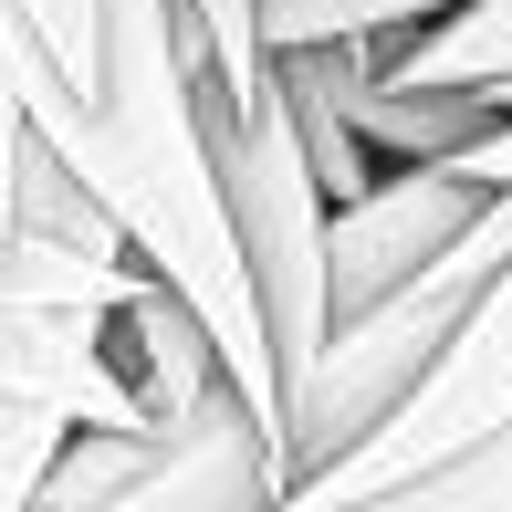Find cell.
<instances>
[{
  "label": "cell",
  "mask_w": 512,
  "mask_h": 512,
  "mask_svg": "<svg viewBox=\"0 0 512 512\" xmlns=\"http://www.w3.org/2000/svg\"><path fill=\"white\" fill-rule=\"evenodd\" d=\"M481 199H492V178H471L460 157H387L356 199L324 209V324L377 304L418 262H439L481 220Z\"/></svg>",
  "instance_id": "cell-6"
},
{
  "label": "cell",
  "mask_w": 512,
  "mask_h": 512,
  "mask_svg": "<svg viewBox=\"0 0 512 512\" xmlns=\"http://www.w3.org/2000/svg\"><path fill=\"white\" fill-rule=\"evenodd\" d=\"M283 492L293 481H283V429H272V408H251L241 377H209L189 408H168V418L136 429L115 512H272Z\"/></svg>",
  "instance_id": "cell-5"
},
{
  "label": "cell",
  "mask_w": 512,
  "mask_h": 512,
  "mask_svg": "<svg viewBox=\"0 0 512 512\" xmlns=\"http://www.w3.org/2000/svg\"><path fill=\"white\" fill-rule=\"evenodd\" d=\"M502 262H512V189L481 199V220L460 230L439 262H418L408 283L377 293V304H356V314L324 324V345L283 377V481H293V492H304L314 471H335L366 429H387V418L408 408V387L439 366V345L460 335L471 293L492 283Z\"/></svg>",
  "instance_id": "cell-2"
},
{
  "label": "cell",
  "mask_w": 512,
  "mask_h": 512,
  "mask_svg": "<svg viewBox=\"0 0 512 512\" xmlns=\"http://www.w3.org/2000/svg\"><path fill=\"white\" fill-rule=\"evenodd\" d=\"M439 11H460V0H262V32L283 53V42H335V32H418Z\"/></svg>",
  "instance_id": "cell-8"
},
{
  "label": "cell",
  "mask_w": 512,
  "mask_h": 512,
  "mask_svg": "<svg viewBox=\"0 0 512 512\" xmlns=\"http://www.w3.org/2000/svg\"><path fill=\"white\" fill-rule=\"evenodd\" d=\"M199 136H209V178H220L230 241H241L262 324H272V366L293 377L324 345V189H314L304 126H293L283 63H272V84L199 74Z\"/></svg>",
  "instance_id": "cell-3"
},
{
  "label": "cell",
  "mask_w": 512,
  "mask_h": 512,
  "mask_svg": "<svg viewBox=\"0 0 512 512\" xmlns=\"http://www.w3.org/2000/svg\"><path fill=\"white\" fill-rule=\"evenodd\" d=\"M512 418V262L492 283L471 293V314H460V335L439 345V366L408 387V408L387 418V429H366L356 450L335 460V471H314L293 512H356V502H398L429 460L471 450L481 429H502Z\"/></svg>",
  "instance_id": "cell-4"
},
{
  "label": "cell",
  "mask_w": 512,
  "mask_h": 512,
  "mask_svg": "<svg viewBox=\"0 0 512 512\" xmlns=\"http://www.w3.org/2000/svg\"><path fill=\"white\" fill-rule=\"evenodd\" d=\"M11 21H21V53H32L53 84H95V63H105V0H11Z\"/></svg>",
  "instance_id": "cell-9"
},
{
  "label": "cell",
  "mask_w": 512,
  "mask_h": 512,
  "mask_svg": "<svg viewBox=\"0 0 512 512\" xmlns=\"http://www.w3.org/2000/svg\"><path fill=\"white\" fill-rule=\"evenodd\" d=\"M21 147H32V105H21V74H11V11H0V220H11Z\"/></svg>",
  "instance_id": "cell-10"
},
{
  "label": "cell",
  "mask_w": 512,
  "mask_h": 512,
  "mask_svg": "<svg viewBox=\"0 0 512 512\" xmlns=\"http://www.w3.org/2000/svg\"><path fill=\"white\" fill-rule=\"evenodd\" d=\"M398 502H418V512H439V502H450V512H512V418H502V429H481L471 450L429 460Z\"/></svg>",
  "instance_id": "cell-7"
},
{
  "label": "cell",
  "mask_w": 512,
  "mask_h": 512,
  "mask_svg": "<svg viewBox=\"0 0 512 512\" xmlns=\"http://www.w3.org/2000/svg\"><path fill=\"white\" fill-rule=\"evenodd\" d=\"M460 168H471V178H492V189H512V115H492V126L460 147Z\"/></svg>",
  "instance_id": "cell-11"
},
{
  "label": "cell",
  "mask_w": 512,
  "mask_h": 512,
  "mask_svg": "<svg viewBox=\"0 0 512 512\" xmlns=\"http://www.w3.org/2000/svg\"><path fill=\"white\" fill-rule=\"evenodd\" d=\"M136 283L147 262L105 220V199L53 157V136H32L11 178V220H0V512H32L74 429L147 418L115 356V304Z\"/></svg>",
  "instance_id": "cell-1"
}]
</instances>
